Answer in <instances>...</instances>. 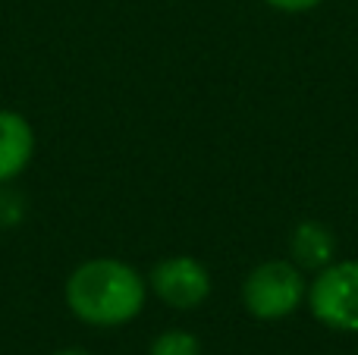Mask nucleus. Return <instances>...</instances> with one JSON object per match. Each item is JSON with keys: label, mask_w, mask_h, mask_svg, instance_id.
<instances>
[{"label": "nucleus", "mask_w": 358, "mask_h": 355, "mask_svg": "<svg viewBox=\"0 0 358 355\" xmlns=\"http://www.w3.org/2000/svg\"><path fill=\"white\" fill-rule=\"evenodd\" d=\"M145 280L117 258H92L66 280V305L79 321L94 327H120L145 305Z\"/></svg>", "instance_id": "nucleus-1"}, {"label": "nucleus", "mask_w": 358, "mask_h": 355, "mask_svg": "<svg viewBox=\"0 0 358 355\" xmlns=\"http://www.w3.org/2000/svg\"><path fill=\"white\" fill-rule=\"evenodd\" d=\"M308 296L299 264L289 261H264L245 277L242 283V302L248 314L261 321H280L289 318L302 299Z\"/></svg>", "instance_id": "nucleus-2"}, {"label": "nucleus", "mask_w": 358, "mask_h": 355, "mask_svg": "<svg viewBox=\"0 0 358 355\" xmlns=\"http://www.w3.org/2000/svg\"><path fill=\"white\" fill-rule=\"evenodd\" d=\"M311 314L324 327L358 333V261H330L308 287Z\"/></svg>", "instance_id": "nucleus-3"}, {"label": "nucleus", "mask_w": 358, "mask_h": 355, "mask_svg": "<svg viewBox=\"0 0 358 355\" xmlns=\"http://www.w3.org/2000/svg\"><path fill=\"white\" fill-rule=\"evenodd\" d=\"M151 287H155L157 299L167 302L170 308L189 312V308H198L210 296V274L198 258L173 255L155 264Z\"/></svg>", "instance_id": "nucleus-4"}, {"label": "nucleus", "mask_w": 358, "mask_h": 355, "mask_svg": "<svg viewBox=\"0 0 358 355\" xmlns=\"http://www.w3.org/2000/svg\"><path fill=\"white\" fill-rule=\"evenodd\" d=\"M35 132L29 119L13 110H0V182L16 180L31 161Z\"/></svg>", "instance_id": "nucleus-5"}, {"label": "nucleus", "mask_w": 358, "mask_h": 355, "mask_svg": "<svg viewBox=\"0 0 358 355\" xmlns=\"http://www.w3.org/2000/svg\"><path fill=\"white\" fill-rule=\"evenodd\" d=\"M289 249H292V258H296L299 268L324 270L330 261H334L336 239L324 224H317V220H305V224H299L296 233H292Z\"/></svg>", "instance_id": "nucleus-6"}, {"label": "nucleus", "mask_w": 358, "mask_h": 355, "mask_svg": "<svg viewBox=\"0 0 358 355\" xmlns=\"http://www.w3.org/2000/svg\"><path fill=\"white\" fill-rule=\"evenodd\" d=\"M151 355H201V346L185 331H164L151 343Z\"/></svg>", "instance_id": "nucleus-7"}, {"label": "nucleus", "mask_w": 358, "mask_h": 355, "mask_svg": "<svg viewBox=\"0 0 358 355\" xmlns=\"http://www.w3.org/2000/svg\"><path fill=\"white\" fill-rule=\"evenodd\" d=\"M264 3H271L273 10H283V13H305V10H315L324 0H264Z\"/></svg>", "instance_id": "nucleus-8"}, {"label": "nucleus", "mask_w": 358, "mask_h": 355, "mask_svg": "<svg viewBox=\"0 0 358 355\" xmlns=\"http://www.w3.org/2000/svg\"><path fill=\"white\" fill-rule=\"evenodd\" d=\"M57 355H88V352H82V349H63V352H57Z\"/></svg>", "instance_id": "nucleus-9"}]
</instances>
